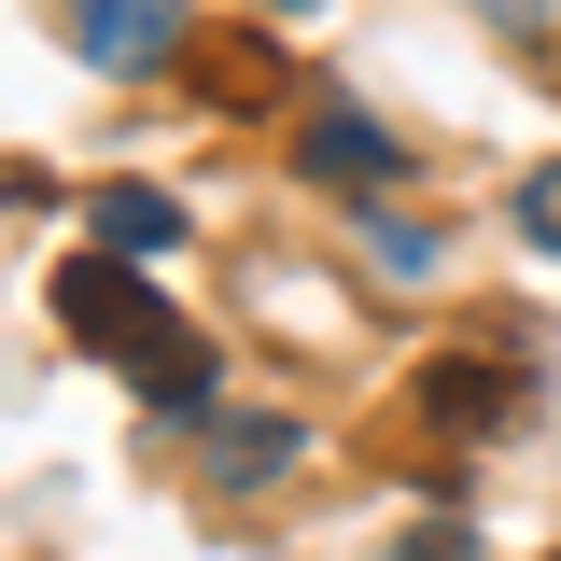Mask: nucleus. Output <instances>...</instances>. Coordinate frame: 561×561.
I'll return each instance as SVG.
<instances>
[{"mask_svg":"<svg viewBox=\"0 0 561 561\" xmlns=\"http://www.w3.org/2000/svg\"><path fill=\"white\" fill-rule=\"evenodd\" d=\"M57 337L113 351L169 421H210V337H197V323H169V295L127 280V253H70V267H57Z\"/></svg>","mask_w":561,"mask_h":561,"instance_id":"1","label":"nucleus"},{"mask_svg":"<svg viewBox=\"0 0 561 561\" xmlns=\"http://www.w3.org/2000/svg\"><path fill=\"white\" fill-rule=\"evenodd\" d=\"M70 43L99 70H169L183 57V0H70Z\"/></svg>","mask_w":561,"mask_h":561,"instance_id":"2","label":"nucleus"},{"mask_svg":"<svg viewBox=\"0 0 561 561\" xmlns=\"http://www.w3.org/2000/svg\"><path fill=\"white\" fill-rule=\"evenodd\" d=\"M421 421H435L449 449H478V435H505V421H519V379H505V365H478V351H449V365H421Z\"/></svg>","mask_w":561,"mask_h":561,"instance_id":"3","label":"nucleus"},{"mask_svg":"<svg viewBox=\"0 0 561 561\" xmlns=\"http://www.w3.org/2000/svg\"><path fill=\"white\" fill-rule=\"evenodd\" d=\"M295 154H309V183H337V197H379V183H393V127H379V113H309Z\"/></svg>","mask_w":561,"mask_h":561,"instance_id":"4","label":"nucleus"},{"mask_svg":"<svg viewBox=\"0 0 561 561\" xmlns=\"http://www.w3.org/2000/svg\"><path fill=\"white\" fill-rule=\"evenodd\" d=\"M183 239V197H154V183H99V253H169Z\"/></svg>","mask_w":561,"mask_h":561,"instance_id":"5","label":"nucleus"},{"mask_svg":"<svg viewBox=\"0 0 561 561\" xmlns=\"http://www.w3.org/2000/svg\"><path fill=\"white\" fill-rule=\"evenodd\" d=\"M197 84L225 99V113H253V99L280 84V57H267V43H210V57H197Z\"/></svg>","mask_w":561,"mask_h":561,"instance_id":"6","label":"nucleus"},{"mask_svg":"<svg viewBox=\"0 0 561 561\" xmlns=\"http://www.w3.org/2000/svg\"><path fill=\"white\" fill-rule=\"evenodd\" d=\"M210 463H225V478H280V463H295V421H225Z\"/></svg>","mask_w":561,"mask_h":561,"instance_id":"7","label":"nucleus"},{"mask_svg":"<svg viewBox=\"0 0 561 561\" xmlns=\"http://www.w3.org/2000/svg\"><path fill=\"white\" fill-rule=\"evenodd\" d=\"M519 239H534V253H561V154L519 183Z\"/></svg>","mask_w":561,"mask_h":561,"instance_id":"8","label":"nucleus"},{"mask_svg":"<svg viewBox=\"0 0 561 561\" xmlns=\"http://www.w3.org/2000/svg\"><path fill=\"white\" fill-rule=\"evenodd\" d=\"M365 253H379V267H408V280H421V267H435V225H393V210H379V225H365Z\"/></svg>","mask_w":561,"mask_h":561,"instance_id":"9","label":"nucleus"},{"mask_svg":"<svg viewBox=\"0 0 561 561\" xmlns=\"http://www.w3.org/2000/svg\"><path fill=\"white\" fill-rule=\"evenodd\" d=\"M393 561H463V534H408V548H393Z\"/></svg>","mask_w":561,"mask_h":561,"instance_id":"10","label":"nucleus"},{"mask_svg":"<svg viewBox=\"0 0 561 561\" xmlns=\"http://www.w3.org/2000/svg\"><path fill=\"white\" fill-rule=\"evenodd\" d=\"M280 14H309V0H280Z\"/></svg>","mask_w":561,"mask_h":561,"instance_id":"11","label":"nucleus"}]
</instances>
